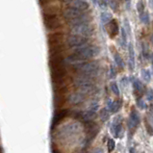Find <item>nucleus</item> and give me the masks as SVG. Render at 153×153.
<instances>
[{"mask_svg": "<svg viewBox=\"0 0 153 153\" xmlns=\"http://www.w3.org/2000/svg\"><path fill=\"white\" fill-rule=\"evenodd\" d=\"M106 25H108L107 31H108V33H109V35H110V37H111V38L116 37L117 35L119 34L120 28H119V25H117V21H116L115 19L111 20L110 22L107 23Z\"/></svg>", "mask_w": 153, "mask_h": 153, "instance_id": "obj_10", "label": "nucleus"}, {"mask_svg": "<svg viewBox=\"0 0 153 153\" xmlns=\"http://www.w3.org/2000/svg\"><path fill=\"white\" fill-rule=\"evenodd\" d=\"M151 64H152V68H153V54L151 55Z\"/></svg>", "mask_w": 153, "mask_h": 153, "instance_id": "obj_32", "label": "nucleus"}, {"mask_svg": "<svg viewBox=\"0 0 153 153\" xmlns=\"http://www.w3.org/2000/svg\"><path fill=\"white\" fill-rule=\"evenodd\" d=\"M146 97H147L148 100H152L153 99V90L152 89L148 90L147 94H146Z\"/></svg>", "mask_w": 153, "mask_h": 153, "instance_id": "obj_26", "label": "nucleus"}, {"mask_svg": "<svg viewBox=\"0 0 153 153\" xmlns=\"http://www.w3.org/2000/svg\"><path fill=\"white\" fill-rule=\"evenodd\" d=\"M89 42L88 38L78 36V35H71L67 39V45L71 47V48H76V47H80L87 45Z\"/></svg>", "mask_w": 153, "mask_h": 153, "instance_id": "obj_5", "label": "nucleus"}, {"mask_svg": "<svg viewBox=\"0 0 153 153\" xmlns=\"http://www.w3.org/2000/svg\"><path fill=\"white\" fill-rule=\"evenodd\" d=\"M0 153H3V150H2V148L0 147Z\"/></svg>", "mask_w": 153, "mask_h": 153, "instance_id": "obj_34", "label": "nucleus"}, {"mask_svg": "<svg viewBox=\"0 0 153 153\" xmlns=\"http://www.w3.org/2000/svg\"><path fill=\"white\" fill-rule=\"evenodd\" d=\"M115 146H116V143H115V141L114 140H109L108 141V149L110 151H113L115 149Z\"/></svg>", "mask_w": 153, "mask_h": 153, "instance_id": "obj_23", "label": "nucleus"}, {"mask_svg": "<svg viewBox=\"0 0 153 153\" xmlns=\"http://www.w3.org/2000/svg\"><path fill=\"white\" fill-rule=\"evenodd\" d=\"M110 7L115 12H117V9H119V4H117V2L116 1V0H110Z\"/></svg>", "mask_w": 153, "mask_h": 153, "instance_id": "obj_22", "label": "nucleus"}, {"mask_svg": "<svg viewBox=\"0 0 153 153\" xmlns=\"http://www.w3.org/2000/svg\"><path fill=\"white\" fill-rule=\"evenodd\" d=\"M73 69H75L78 75H83V76H88L94 78L97 76L99 71V65L97 62H82L76 65H71Z\"/></svg>", "mask_w": 153, "mask_h": 153, "instance_id": "obj_2", "label": "nucleus"}, {"mask_svg": "<svg viewBox=\"0 0 153 153\" xmlns=\"http://www.w3.org/2000/svg\"><path fill=\"white\" fill-rule=\"evenodd\" d=\"M128 52H129V59H130V68L133 69L134 68V58H135V53H134V48L132 43H129L128 45Z\"/></svg>", "mask_w": 153, "mask_h": 153, "instance_id": "obj_12", "label": "nucleus"}, {"mask_svg": "<svg viewBox=\"0 0 153 153\" xmlns=\"http://www.w3.org/2000/svg\"><path fill=\"white\" fill-rule=\"evenodd\" d=\"M68 6L72 7V8H75V9H77V10L83 11V12H86L90 7L89 3L87 1H85V0H72L71 2L68 3Z\"/></svg>", "mask_w": 153, "mask_h": 153, "instance_id": "obj_9", "label": "nucleus"}, {"mask_svg": "<svg viewBox=\"0 0 153 153\" xmlns=\"http://www.w3.org/2000/svg\"><path fill=\"white\" fill-rule=\"evenodd\" d=\"M49 55L63 54L65 50V36L61 32L52 33L48 36Z\"/></svg>", "mask_w": 153, "mask_h": 153, "instance_id": "obj_1", "label": "nucleus"}, {"mask_svg": "<svg viewBox=\"0 0 153 153\" xmlns=\"http://www.w3.org/2000/svg\"><path fill=\"white\" fill-rule=\"evenodd\" d=\"M99 116L102 121H106L109 120V117H110V113H109L108 109H102V110L100 111Z\"/></svg>", "mask_w": 153, "mask_h": 153, "instance_id": "obj_15", "label": "nucleus"}, {"mask_svg": "<svg viewBox=\"0 0 153 153\" xmlns=\"http://www.w3.org/2000/svg\"><path fill=\"white\" fill-rule=\"evenodd\" d=\"M85 94H83L80 91H76V93H73L71 94L68 95V101L73 104V105H77V104H80L85 100Z\"/></svg>", "mask_w": 153, "mask_h": 153, "instance_id": "obj_8", "label": "nucleus"}, {"mask_svg": "<svg viewBox=\"0 0 153 153\" xmlns=\"http://www.w3.org/2000/svg\"><path fill=\"white\" fill-rule=\"evenodd\" d=\"M68 110H58L56 111L54 116H53V119H52V123H51V129L53 130L55 128V126L59 123L61 120H63L65 116L68 115Z\"/></svg>", "mask_w": 153, "mask_h": 153, "instance_id": "obj_7", "label": "nucleus"}, {"mask_svg": "<svg viewBox=\"0 0 153 153\" xmlns=\"http://www.w3.org/2000/svg\"><path fill=\"white\" fill-rule=\"evenodd\" d=\"M94 153H104L102 149H100V148H97V149H95L94 151Z\"/></svg>", "mask_w": 153, "mask_h": 153, "instance_id": "obj_30", "label": "nucleus"}, {"mask_svg": "<svg viewBox=\"0 0 153 153\" xmlns=\"http://www.w3.org/2000/svg\"><path fill=\"white\" fill-rule=\"evenodd\" d=\"M133 86H134V89L136 90L137 91H140V93H142L143 90V85L142 84V82L140 80H138V79L134 80Z\"/></svg>", "mask_w": 153, "mask_h": 153, "instance_id": "obj_18", "label": "nucleus"}, {"mask_svg": "<svg viewBox=\"0 0 153 153\" xmlns=\"http://www.w3.org/2000/svg\"><path fill=\"white\" fill-rule=\"evenodd\" d=\"M93 1H94V3H95V4L97 3V0H93Z\"/></svg>", "mask_w": 153, "mask_h": 153, "instance_id": "obj_33", "label": "nucleus"}, {"mask_svg": "<svg viewBox=\"0 0 153 153\" xmlns=\"http://www.w3.org/2000/svg\"><path fill=\"white\" fill-rule=\"evenodd\" d=\"M120 107V101H111L108 105V110L113 112V113H115V112H117V110H119Z\"/></svg>", "mask_w": 153, "mask_h": 153, "instance_id": "obj_13", "label": "nucleus"}, {"mask_svg": "<svg viewBox=\"0 0 153 153\" xmlns=\"http://www.w3.org/2000/svg\"><path fill=\"white\" fill-rule=\"evenodd\" d=\"M111 90L116 95H120V89H119V86H117V84L116 82L111 83Z\"/></svg>", "mask_w": 153, "mask_h": 153, "instance_id": "obj_20", "label": "nucleus"}, {"mask_svg": "<svg viewBox=\"0 0 153 153\" xmlns=\"http://www.w3.org/2000/svg\"><path fill=\"white\" fill-rule=\"evenodd\" d=\"M143 56L146 57L147 56V48H146V43H143Z\"/></svg>", "mask_w": 153, "mask_h": 153, "instance_id": "obj_28", "label": "nucleus"}, {"mask_svg": "<svg viewBox=\"0 0 153 153\" xmlns=\"http://www.w3.org/2000/svg\"><path fill=\"white\" fill-rule=\"evenodd\" d=\"M116 76V69L114 68L113 67H111V77H115Z\"/></svg>", "mask_w": 153, "mask_h": 153, "instance_id": "obj_29", "label": "nucleus"}, {"mask_svg": "<svg viewBox=\"0 0 153 153\" xmlns=\"http://www.w3.org/2000/svg\"><path fill=\"white\" fill-rule=\"evenodd\" d=\"M84 13H86V12L79 11L75 8H72V7L68 6V8H65L63 11V17H64V19L68 23V22H71V20L77 19L78 16H82Z\"/></svg>", "mask_w": 153, "mask_h": 153, "instance_id": "obj_6", "label": "nucleus"}, {"mask_svg": "<svg viewBox=\"0 0 153 153\" xmlns=\"http://www.w3.org/2000/svg\"><path fill=\"white\" fill-rule=\"evenodd\" d=\"M71 33L72 35H78V36L89 38L93 36L94 33V27L91 23H85L78 26H74L71 27Z\"/></svg>", "mask_w": 153, "mask_h": 153, "instance_id": "obj_4", "label": "nucleus"}, {"mask_svg": "<svg viewBox=\"0 0 153 153\" xmlns=\"http://www.w3.org/2000/svg\"><path fill=\"white\" fill-rule=\"evenodd\" d=\"M137 10L140 15H142L145 13V11H143L145 10V4H143V0H139V2L137 3Z\"/></svg>", "mask_w": 153, "mask_h": 153, "instance_id": "obj_19", "label": "nucleus"}, {"mask_svg": "<svg viewBox=\"0 0 153 153\" xmlns=\"http://www.w3.org/2000/svg\"><path fill=\"white\" fill-rule=\"evenodd\" d=\"M149 7L153 9V0H149Z\"/></svg>", "mask_w": 153, "mask_h": 153, "instance_id": "obj_31", "label": "nucleus"}, {"mask_svg": "<svg viewBox=\"0 0 153 153\" xmlns=\"http://www.w3.org/2000/svg\"><path fill=\"white\" fill-rule=\"evenodd\" d=\"M151 40H152V42H153V35H152V37H151Z\"/></svg>", "mask_w": 153, "mask_h": 153, "instance_id": "obj_35", "label": "nucleus"}, {"mask_svg": "<svg viewBox=\"0 0 153 153\" xmlns=\"http://www.w3.org/2000/svg\"><path fill=\"white\" fill-rule=\"evenodd\" d=\"M112 20V15L111 14H109V13H102L101 14V21H102V23L104 24H107L109 23L110 21Z\"/></svg>", "mask_w": 153, "mask_h": 153, "instance_id": "obj_17", "label": "nucleus"}, {"mask_svg": "<svg viewBox=\"0 0 153 153\" xmlns=\"http://www.w3.org/2000/svg\"><path fill=\"white\" fill-rule=\"evenodd\" d=\"M142 77H143V81H146V83L150 82V80H151L150 71H148V69H143V71H142Z\"/></svg>", "mask_w": 153, "mask_h": 153, "instance_id": "obj_16", "label": "nucleus"}, {"mask_svg": "<svg viewBox=\"0 0 153 153\" xmlns=\"http://www.w3.org/2000/svg\"><path fill=\"white\" fill-rule=\"evenodd\" d=\"M137 105L138 106L141 108V109H146V102L143 101V99H139L138 100V102H137Z\"/></svg>", "mask_w": 153, "mask_h": 153, "instance_id": "obj_24", "label": "nucleus"}, {"mask_svg": "<svg viewBox=\"0 0 153 153\" xmlns=\"http://www.w3.org/2000/svg\"><path fill=\"white\" fill-rule=\"evenodd\" d=\"M43 24L48 31H56L62 27V21L58 15H42Z\"/></svg>", "mask_w": 153, "mask_h": 153, "instance_id": "obj_3", "label": "nucleus"}, {"mask_svg": "<svg viewBox=\"0 0 153 153\" xmlns=\"http://www.w3.org/2000/svg\"><path fill=\"white\" fill-rule=\"evenodd\" d=\"M126 31H125V29L124 28H121V41L123 42V45H125V43H126Z\"/></svg>", "mask_w": 153, "mask_h": 153, "instance_id": "obj_25", "label": "nucleus"}, {"mask_svg": "<svg viewBox=\"0 0 153 153\" xmlns=\"http://www.w3.org/2000/svg\"><path fill=\"white\" fill-rule=\"evenodd\" d=\"M139 122H140L139 114L137 112L133 111L132 113H131V115H130L128 123H129V125L131 126V127H136V126L139 124Z\"/></svg>", "mask_w": 153, "mask_h": 153, "instance_id": "obj_11", "label": "nucleus"}, {"mask_svg": "<svg viewBox=\"0 0 153 153\" xmlns=\"http://www.w3.org/2000/svg\"><path fill=\"white\" fill-rule=\"evenodd\" d=\"M140 16H141V21L142 22H143L145 24H148V22H149V16H148L147 13H143V14L140 15Z\"/></svg>", "mask_w": 153, "mask_h": 153, "instance_id": "obj_21", "label": "nucleus"}, {"mask_svg": "<svg viewBox=\"0 0 153 153\" xmlns=\"http://www.w3.org/2000/svg\"><path fill=\"white\" fill-rule=\"evenodd\" d=\"M114 60H115V63L117 65V67H120L121 68H124L123 60H122V58H121L119 53H115V55H114Z\"/></svg>", "mask_w": 153, "mask_h": 153, "instance_id": "obj_14", "label": "nucleus"}, {"mask_svg": "<svg viewBox=\"0 0 153 153\" xmlns=\"http://www.w3.org/2000/svg\"><path fill=\"white\" fill-rule=\"evenodd\" d=\"M124 24H125V27H126V30H127V34L129 35L131 33V30H130V26H129V21L127 19L124 20Z\"/></svg>", "mask_w": 153, "mask_h": 153, "instance_id": "obj_27", "label": "nucleus"}]
</instances>
